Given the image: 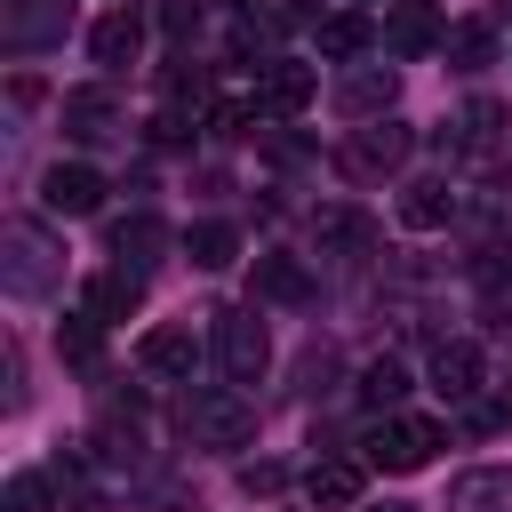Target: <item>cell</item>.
Instances as JSON below:
<instances>
[{
    "label": "cell",
    "instance_id": "5",
    "mask_svg": "<svg viewBox=\"0 0 512 512\" xmlns=\"http://www.w3.org/2000/svg\"><path fill=\"white\" fill-rule=\"evenodd\" d=\"M0 248H8V288H16V296H48V288H56V264H48L56 248H48L40 224H24V216L0 224Z\"/></svg>",
    "mask_w": 512,
    "mask_h": 512
},
{
    "label": "cell",
    "instance_id": "17",
    "mask_svg": "<svg viewBox=\"0 0 512 512\" xmlns=\"http://www.w3.org/2000/svg\"><path fill=\"white\" fill-rule=\"evenodd\" d=\"M448 512H512V472L480 464V472H456L448 488Z\"/></svg>",
    "mask_w": 512,
    "mask_h": 512
},
{
    "label": "cell",
    "instance_id": "15",
    "mask_svg": "<svg viewBox=\"0 0 512 512\" xmlns=\"http://www.w3.org/2000/svg\"><path fill=\"white\" fill-rule=\"evenodd\" d=\"M400 160H408V128L400 120H376V128H360L344 144V168L352 176H376V168H400Z\"/></svg>",
    "mask_w": 512,
    "mask_h": 512
},
{
    "label": "cell",
    "instance_id": "34",
    "mask_svg": "<svg viewBox=\"0 0 512 512\" xmlns=\"http://www.w3.org/2000/svg\"><path fill=\"white\" fill-rule=\"evenodd\" d=\"M224 8H240V16H248V8H256V0H224Z\"/></svg>",
    "mask_w": 512,
    "mask_h": 512
},
{
    "label": "cell",
    "instance_id": "11",
    "mask_svg": "<svg viewBox=\"0 0 512 512\" xmlns=\"http://www.w3.org/2000/svg\"><path fill=\"white\" fill-rule=\"evenodd\" d=\"M40 200H48L56 216H96V200H104V176H96L88 160H56V168L40 176Z\"/></svg>",
    "mask_w": 512,
    "mask_h": 512
},
{
    "label": "cell",
    "instance_id": "8",
    "mask_svg": "<svg viewBox=\"0 0 512 512\" xmlns=\"http://www.w3.org/2000/svg\"><path fill=\"white\" fill-rule=\"evenodd\" d=\"M384 48H392V56H432V48H448L440 8H432V0H392V16H384Z\"/></svg>",
    "mask_w": 512,
    "mask_h": 512
},
{
    "label": "cell",
    "instance_id": "20",
    "mask_svg": "<svg viewBox=\"0 0 512 512\" xmlns=\"http://www.w3.org/2000/svg\"><path fill=\"white\" fill-rule=\"evenodd\" d=\"M184 256H192V264H200V272H224V264H232V256H240V232H232V224H224V216H200V224H192V232H184Z\"/></svg>",
    "mask_w": 512,
    "mask_h": 512
},
{
    "label": "cell",
    "instance_id": "19",
    "mask_svg": "<svg viewBox=\"0 0 512 512\" xmlns=\"http://www.w3.org/2000/svg\"><path fill=\"white\" fill-rule=\"evenodd\" d=\"M456 216V192L440 184V176H416L408 192H400V224H416V232H440Z\"/></svg>",
    "mask_w": 512,
    "mask_h": 512
},
{
    "label": "cell",
    "instance_id": "30",
    "mask_svg": "<svg viewBox=\"0 0 512 512\" xmlns=\"http://www.w3.org/2000/svg\"><path fill=\"white\" fill-rule=\"evenodd\" d=\"M40 504H48V480L40 472H16L8 480V512H40Z\"/></svg>",
    "mask_w": 512,
    "mask_h": 512
},
{
    "label": "cell",
    "instance_id": "23",
    "mask_svg": "<svg viewBox=\"0 0 512 512\" xmlns=\"http://www.w3.org/2000/svg\"><path fill=\"white\" fill-rule=\"evenodd\" d=\"M112 248L128 256V272H144V264L168 248V232H160V216H128V224H112Z\"/></svg>",
    "mask_w": 512,
    "mask_h": 512
},
{
    "label": "cell",
    "instance_id": "29",
    "mask_svg": "<svg viewBox=\"0 0 512 512\" xmlns=\"http://www.w3.org/2000/svg\"><path fill=\"white\" fill-rule=\"evenodd\" d=\"M248 120H256V104H232V96L208 104V128H216V136H248Z\"/></svg>",
    "mask_w": 512,
    "mask_h": 512
},
{
    "label": "cell",
    "instance_id": "2",
    "mask_svg": "<svg viewBox=\"0 0 512 512\" xmlns=\"http://www.w3.org/2000/svg\"><path fill=\"white\" fill-rule=\"evenodd\" d=\"M440 448H448V432H440L432 416H384V424L368 432V464H376V472H424Z\"/></svg>",
    "mask_w": 512,
    "mask_h": 512
},
{
    "label": "cell",
    "instance_id": "7",
    "mask_svg": "<svg viewBox=\"0 0 512 512\" xmlns=\"http://www.w3.org/2000/svg\"><path fill=\"white\" fill-rule=\"evenodd\" d=\"M136 368H144V376H168V384H192V368H200V336H192L184 320H160V328L136 336Z\"/></svg>",
    "mask_w": 512,
    "mask_h": 512
},
{
    "label": "cell",
    "instance_id": "24",
    "mask_svg": "<svg viewBox=\"0 0 512 512\" xmlns=\"http://www.w3.org/2000/svg\"><path fill=\"white\" fill-rule=\"evenodd\" d=\"M360 400H368V408H400V400H408V368H400L392 352L368 360V368H360Z\"/></svg>",
    "mask_w": 512,
    "mask_h": 512
},
{
    "label": "cell",
    "instance_id": "21",
    "mask_svg": "<svg viewBox=\"0 0 512 512\" xmlns=\"http://www.w3.org/2000/svg\"><path fill=\"white\" fill-rule=\"evenodd\" d=\"M256 296H272V304H304V296H312V272H304L296 256H256Z\"/></svg>",
    "mask_w": 512,
    "mask_h": 512
},
{
    "label": "cell",
    "instance_id": "32",
    "mask_svg": "<svg viewBox=\"0 0 512 512\" xmlns=\"http://www.w3.org/2000/svg\"><path fill=\"white\" fill-rule=\"evenodd\" d=\"M280 480H288V472H280V464H248V472H240V488H248V496H272V488H280Z\"/></svg>",
    "mask_w": 512,
    "mask_h": 512
},
{
    "label": "cell",
    "instance_id": "3",
    "mask_svg": "<svg viewBox=\"0 0 512 512\" xmlns=\"http://www.w3.org/2000/svg\"><path fill=\"white\" fill-rule=\"evenodd\" d=\"M216 360H224V376H232V384H256V376H264V360H272V336H264L256 304H232V312H216Z\"/></svg>",
    "mask_w": 512,
    "mask_h": 512
},
{
    "label": "cell",
    "instance_id": "13",
    "mask_svg": "<svg viewBox=\"0 0 512 512\" xmlns=\"http://www.w3.org/2000/svg\"><path fill=\"white\" fill-rule=\"evenodd\" d=\"M312 88H320V72H312V64H288V56H272V64H264V80H256V104L288 120V112H304V104H312Z\"/></svg>",
    "mask_w": 512,
    "mask_h": 512
},
{
    "label": "cell",
    "instance_id": "26",
    "mask_svg": "<svg viewBox=\"0 0 512 512\" xmlns=\"http://www.w3.org/2000/svg\"><path fill=\"white\" fill-rule=\"evenodd\" d=\"M448 56H456V72H480V64H496V32L488 24H456L448 32Z\"/></svg>",
    "mask_w": 512,
    "mask_h": 512
},
{
    "label": "cell",
    "instance_id": "6",
    "mask_svg": "<svg viewBox=\"0 0 512 512\" xmlns=\"http://www.w3.org/2000/svg\"><path fill=\"white\" fill-rule=\"evenodd\" d=\"M72 32V0H0V40L8 48H56Z\"/></svg>",
    "mask_w": 512,
    "mask_h": 512
},
{
    "label": "cell",
    "instance_id": "25",
    "mask_svg": "<svg viewBox=\"0 0 512 512\" xmlns=\"http://www.w3.org/2000/svg\"><path fill=\"white\" fill-rule=\"evenodd\" d=\"M56 352H64L72 368H96V352H104V336H96V312H72V320L56 328Z\"/></svg>",
    "mask_w": 512,
    "mask_h": 512
},
{
    "label": "cell",
    "instance_id": "9",
    "mask_svg": "<svg viewBox=\"0 0 512 512\" xmlns=\"http://www.w3.org/2000/svg\"><path fill=\"white\" fill-rule=\"evenodd\" d=\"M392 96H400V72H392V64H352V72L336 80V112H344V120H384Z\"/></svg>",
    "mask_w": 512,
    "mask_h": 512
},
{
    "label": "cell",
    "instance_id": "12",
    "mask_svg": "<svg viewBox=\"0 0 512 512\" xmlns=\"http://www.w3.org/2000/svg\"><path fill=\"white\" fill-rule=\"evenodd\" d=\"M88 56H96L104 72H128V64L144 56V16H136V8H112V16H96V32H88Z\"/></svg>",
    "mask_w": 512,
    "mask_h": 512
},
{
    "label": "cell",
    "instance_id": "10",
    "mask_svg": "<svg viewBox=\"0 0 512 512\" xmlns=\"http://www.w3.org/2000/svg\"><path fill=\"white\" fill-rule=\"evenodd\" d=\"M480 384H488V352H480L472 336H448V344L432 352V392H440V400H472Z\"/></svg>",
    "mask_w": 512,
    "mask_h": 512
},
{
    "label": "cell",
    "instance_id": "18",
    "mask_svg": "<svg viewBox=\"0 0 512 512\" xmlns=\"http://www.w3.org/2000/svg\"><path fill=\"white\" fill-rule=\"evenodd\" d=\"M136 304H144V272L112 264V272H96V280H88V312H96V320H128Z\"/></svg>",
    "mask_w": 512,
    "mask_h": 512
},
{
    "label": "cell",
    "instance_id": "31",
    "mask_svg": "<svg viewBox=\"0 0 512 512\" xmlns=\"http://www.w3.org/2000/svg\"><path fill=\"white\" fill-rule=\"evenodd\" d=\"M192 24H200V8H192V0H168V8H160V32H176V40H184Z\"/></svg>",
    "mask_w": 512,
    "mask_h": 512
},
{
    "label": "cell",
    "instance_id": "27",
    "mask_svg": "<svg viewBox=\"0 0 512 512\" xmlns=\"http://www.w3.org/2000/svg\"><path fill=\"white\" fill-rule=\"evenodd\" d=\"M368 240H376L368 216H352V208H328L320 216V248H368Z\"/></svg>",
    "mask_w": 512,
    "mask_h": 512
},
{
    "label": "cell",
    "instance_id": "16",
    "mask_svg": "<svg viewBox=\"0 0 512 512\" xmlns=\"http://www.w3.org/2000/svg\"><path fill=\"white\" fill-rule=\"evenodd\" d=\"M304 496L328 504V512H352V504H360V464H352V456H320V464L304 472Z\"/></svg>",
    "mask_w": 512,
    "mask_h": 512
},
{
    "label": "cell",
    "instance_id": "14",
    "mask_svg": "<svg viewBox=\"0 0 512 512\" xmlns=\"http://www.w3.org/2000/svg\"><path fill=\"white\" fill-rule=\"evenodd\" d=\"M64 136H72V144H104V136H120V104H112V88H72V96H64Z\"/></svg>",
    "mask_w": 512,
    "mask_h": 512
},
{
    "label": "cell",
    "instance_id": "4",
    "mask_svg": "<svg viewBox=\"0 0 512 512\" xmlns=\"http://www.w3.org/2000/svg\"><path fill=\"white\" fill-rule=\"evenodd\" d=\"M440 144L464 152V160H504V144H512V112H504L496 96H472V104L440 128Z\"/></svg>",
    "mask_w": 512,
    "mask_h": 512
},
{
    "label": "cell",
    "instance_id": "22",
    "mask_svg": "<svg viewBox=\"0 0 512 512\" xmlns=\"http://www.w3.org/2000/svg\"><path fill=\"white\" fill-rule=\"evenodd\" d=\"M368 40H376V24H368V16H320V56H328V64L368 56Z\"/></svg>",
    "mask_w": 512,
    "mask_h": 512
},
{
    "label": "cell",
    "instance_id": "28",
    "mask_svg": "<svg viewBox=\"0 0 512 512\" xmlns=\"http://www.w3.org/2000/svg\"><path fill=\"white\" fill-rule=\"evenodd\" d=\"M136 448H144L136 416H128V424H120V416H104V424H96V456H104V464H136Z\"/></svg>",
    "mask_w": 512,
    "mask_h": 512
},
{
    "label": "cell",
    "instance_id": "1",
    "mask_svg": "<svg viewBox=\"0 0 512 512\" xmlns=\"http://www.w3.org/2000/svg\"><path fill=\"white\" fill-rule=\"evenodd\" d=\"M176 424H184L192 448H248V440H256V408H248L232 384H200V392H184Z\"/></svg>",
    "mask_w": 512,
    "mask_h": 512
},
{
    "label": "cell",
    "instance_id": "33",
    "mask_svg": "<svg viewBox=\"0 0 512 512\" xmlns=\"http://www.w3.org/2000/svg\"><path fill=\"white\" fill-rule=\"evenodd\" d=\"M360 512H416V504H360Z\"/></svg>",
    "mask_w": 512,
    "mask_h": 512
}]
</instances>
